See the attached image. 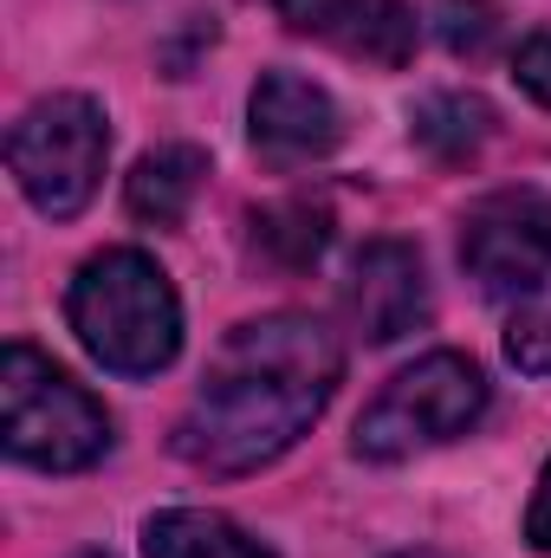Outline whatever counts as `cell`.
Returning a JSON list of instances; mask_svg holds the SVG:
<instances>
[{
    "label": "cell",
    "mask_w": 551,
    "mask_h": 558,
    "mask_svg": "<svg viewBox=\"0 0 551 558\" xmlns=\"http://www.w3.org/2000/svg\"><path fill=\"white\" fill-rule=\"evenodd\" d=\"M396 558H441V553H396Z\"/></svg>",
    "instance_id": "obj_19"
},
{
    "label": "cell",
    "mask_w": 551,
    "mask_h": 558,
    "mask_svg": "<svg viewBox=\"0 0 551 558\" xmlns=\"http://www.w3.org/2000/svg\"><path fill=\"white\" fill-rule=\"evenodd\" d=\"M506 357L532 377H551V312H532V318H513L506 331Z\"/></svg>",
    "instance_id": "obj_15"
},
{
    "label": "cell",
    "mask_w": 551,
    "mask_h": 558,
    "mask_svg": "<svg viewBox=\"0 0 551 558\" xmlns=\"http://www.w3.org/2000/svg\"><path fill=\"white\" fill-rule=\"evenodd\" d=\"M0 428H7V454L26 468H46V474H78L111 448L105 403L85 384H72L52 357H39L33 344H7Z\"/></svg>",
    "instance_id": "obj_3"
},
{
    "label": "cell",
    "mask_w": 551,
    "mask_h": 558,
    "mask_svg": "<svg viewBox=\"0 0 551 558\" xmlns=\"http://www.w3.org/2000/svg\"><path fill=\"white\" fill-rule=\"evenodd\" d=\"M526 539H532L539 553H551V461H546V474H539V494H532V513H526Z\"/></svg>",
    "instance_id": "obj_18"
},
{
    "label": "cell",
    "mask_w": 551,
    "mask_h": 558,
    "mask_svg": "<svg viewBox=\"0 0 551 558\" xmlns=\"http://www.w3.org/2000/svg\"><path fill=\"white\" fill-rule=\"evenodd\" d=\"M513 78H519V85H526V92L551 111V33H539V39H526V46H519Z\"/></svg>",
    "instance_id": "obj_16"
},
{
    "label": "cell",
    "mask_w": 551,
    "mask_h": 558,
    "mask_svg": "<svg viewBox=\"0 0 551 558\" xmlns=\"http://www.w3.org/2000/svg\"><path fill=\"white\" fill-rule=\"evenodd\" d=\"M201 175H208V156L195 143H162V149H149L137 169H131L124 202H131V215L149 221V228H175L188 215V202L201 195Z\"/></svg>",
    "instance_id": "obj_9"
},
{
    "label": "cell",
    "mask_w": 551,
    "mask_h": 558,
    "mask_svg": "<svg viewBox=\"0 0 551 558\" xmlns=\"http://www.w3.org/2000/svg\"><path fill=\"white\" fill-rule=\"evenodd\" d=\"M487 131H493V111H487V98H467V92H434L415 111V143H428L448 162L467 156V149H480Z\"/></svg>",
    "instance_id": "obj_12"
},
{
    "label": "cell",
    "mask_w": 551,
    "mask_h": 558,
    "mask_svg": "<svg viewBox=\"0 0 551 558\" xmlns=\"http://www.w3.org/2000/svg\"><path fill=\"white\" fill-rule=\"evenodd\" d=\"M338 137H344V118L325 85L298 72H267L254 85V149L267 162H311L338 149Z\"/></svg>",
    "instance_id": "obj_7"
},
{
    "label": "cell",
    "mask_w": 551,
    "mask_h": 558,
    "mask_svg": "<svg viewBox=\"0 0 551 558\" xmlns=\"http://www.w3.org/2000/svg\"><path fill=\"white\" fill-rule=\"evenodd\" d=\"M273 7L285 13V26H298V33H338L344 13H351V0H273Z\"/></svg>",
    "instance_id": "obj_17"
},
{
    "label": "cell",
    "mask_w": 551,
    "mask_h": 558,
    "mask_svg": "<svg viewBox=\"0 0 551 558\" xmlns=\"http://www.w3.org/2000/svg\"><path fill=\"white\" fill-rule=\"evenodd\" d=\"M461 267L487 299H519L551 279V195L500 189L461 221Z\"/></svg>",
    "instance_id": "obj_6"
},
{
    "label": "cell",
    "mask_w": 551,
    "mask_h": 558,
    "mask_svg": "<svg viewBox=\"0 0 551 558\" xmlns=\"http://www.w3.org/2000/svg\"><path fill=\"white\" fill-rule=\"evenodd\" d=\"M260 234H267V247L285 267H311L325 254V241H331V215L311 208V202H279L273 215L260 221Z\"/></svg>",
    "instance_id": "obj_13"
},
{
    "label": "cell",
    "mask_w": 551,
    "mask_h": 558,
    "mask_svg": "<svg viewBox=\"0 0 551 558\" xmlns=\"http://www.w3.org/2000/svg\"><path fill=\"white\" fill-rule=\"evenodd\" d=\"M65 318H72L78 344L118 377H156L182 351L175 286L137 247H111V254L85 260L65 292Z\"/></svg>",
    "instance_id": "obj_2"
},
{
    "label": "cell",
    "mask_w": 551,
    "mask_h": 558,
    "mask_svg": "<svg viewBox=\"0 0 551 558\" xmlns=\"http://www.w3.org/2000/svg\"><path fill=\"white\" fill-rule=\"evenodd\" d=\"M434 33H441V46H448L454 59H480V52L500 39V13H493L487 0H441Z\"/></svg>",
    "instance_id": "obj_14"
},
{
    "label": "cell",
    "mask_w": 551,
    "mask_h": 558,
    "mask_svg": "<svg viewBox=\"0 0 551 558\" xmlns=\"http://www.w3.org/2000/svg\"><path fill=\"white\" fill-rule=\"evenodd\" d=\"M78 558H111V553H78Z\"/></svg>",
    "instance_id": "obj_20"
},
{
    "label": "cell",
    "mask_w": 551,
    "mask_h": 558,
    "mask_svg": "<svg viewBox=\"0 0 551 558\" xmlns=\"http://www.w3.org/2000/svg\"><path fill=\"white\" fill-rule=\"evenodd\" d=\"M143 558H273L254 533H241L221 513L201 507H169L143 526Z\"/></svg>",
    "instance_id": "obj_10"
},
{
    "label": "cell",
    "mask_w": 551,
    "mask_h": 558,
    "mask_svg": "<svg viewBox=\"0 0 551 558\" xmlns=\"http://www.w3.org/2000/svg\"><path fill=\"white\" fill-rule=\"evenodd\" d=\"M105 156H111V131H105V111L78 92H52L39 98L13 137H7V169L20 182V195L52 215V221H72L98 182H105Z\"/></svg>",
    "instance_id": "obj_4"
},
{
    "label": "cell",
    "mask_w": 551,
    "mask_h": 558,
    "mask_svg": "<svg viewBox=\"0 0 551 558\" xmlns=\"http://www.w3.org/2000/svg\"><path fill=\"white\" fill-rule=\"evenodd\" d=\"M351 318L370 344H396L428 318V274L409 241H370L351 267Z\"/></svg>",
    "instance_id": "obj_8"
},
{
    "label": "cell",
    "mask_w": 551,
    "mask_h": 558,
    "mask_svg": "<svg viewBox=\"0 0 551 558\" xmlns=\"http://www.w3.org/2000/svg\"><path fill=\"white\" fill-rule=\"evenodd\" d=\"M338 39H344V52H357L370 65H403L415 52V7H403V0H351Z\"/></svg>",
    "instance_id": "obj_11"
},
{
    "label": "cell",
    "mask_w": 551,
    "mask_h": 558,
    "mask_svg": "<svg viewBox=\"0 0 551 558\" xmlns=\"http://www.w3.org/2000/svg\"><path fill=\"white\" fill-rule=\"evenodd\" d=\"M344 351L318 318L279 312L228 331L188 416L175 422V454L201 474H254L279 461L338 390Z\"/></svg>",
    "instance_id": "obj_1"
},
{
    "label": "cell",
    "mask_w": 551,
    "mask_h": 558,
    "mask_svg": "<svg viewBox=\"0 0 551 558\" xmlns=\"http://www.w3.org/2000/svg\"><path fill=\"white\" fill-rule=\"evenodd\" d=\"M487 416V377L461 351H428L409 371L383 384V397L357 416V454L364 461H403L415 448L454 441Z\"/></svg>",
    "instance_id": "obj_5"
}]
</instances>
